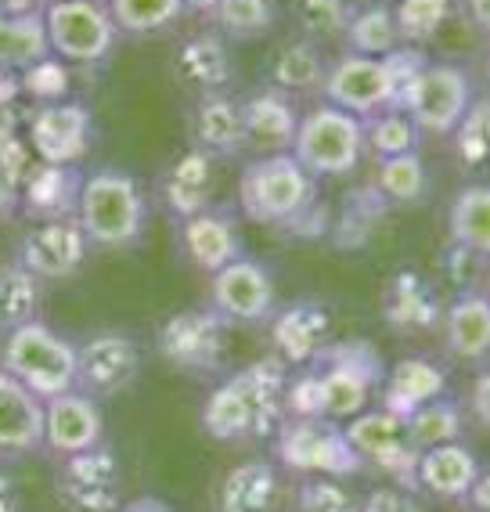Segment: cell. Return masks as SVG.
Instances as JSON below:
<instances>
[{
  "mask_svg": "<svg viewBox=\"0 0 490 512\" xmlns=\"http://www.w3.org/2000/svg\"><path fill=\"white\" fill-rule=\"evenodd\" d=\"M55 498L69 512H119L123 509V466L112 448H91L62 458L55 473Z\"/></svg>",
  "mask_w": 490,
  "mask_h": 512,
  "instance_id": "11",
  "label": "cell"
},
{
  "mask_svg": "<svg viewBox=\"0 0 490 512\" xmlns=\"http://www.w3.org/2000/svg\"><path fill=\"white\" fill-rule=\"evenodd\" d=\"M51 58L44 15H0V73H26L29 65Z\"/></svg>",
  "mask_w": 490,
  "mask_h": 512,
  "instance_id": "33",
  "label": "cell"
},
{
  "mask_svg": "<svg viewBox=\"0 0 490 512\" xmlns=\"http://www.w3.org/2000/svg\"><path fill=\"white\" fill-rule=\"evenodd\" d=\"M321 98L357 119H368L393 105L386 69L379 58L368 55H339L328 65L321 80Z\"/></svg>",
  "mask_w": 490,
  "mask_h": 512,
  "instance_id": "17",
  "label": "cell"
},
{
  "mask_svg": "<svg viewBox=\"0 0 490 512\" xmlns=\"http://www.w3.org/2000/svg\"><path fill=\"white\" fill-rule=\"evenodd\" d=\"M296 505L300 512H354V494L346 491L336 476H303L296 487Z\"/></svg>",
  "mask_w": 490,
  "mask_h": 512,
  "instance_id": "45",
  "label": "cell"
},
{
  "mask_svg": "<svg viewBox=\"0 0 490 512\" xmlns=\"http://www.w3.org/2000/svg\"><path fill=\"white\" fill-rule=\"evenodd\" d=\"M83 174L76 166L33 163L19 181V206L33 220L73 217Z\"/></svg>",
  "mask_w": 490,
  "mask_h": 512,
  "instance_id": "25",
  "label": "cell"
},
{
  "mask_svg": "<svg viewBox=\"0 0 490 512\" xmlns=\"http://www.w3.org/2000/svg\"><path fill=\"white\" fill-rule=\"evenodd\" d=\"M325 69L328 65H325V58H321L318 44H310V40H289V44L278 47L271 55V62H267V87L289 94V98L321 91Z\"/></svg>",
  "mask_w": 490,
  "mask_h": 512,
  "instance_id": "32",
  "label": "cell"
},
{
  "mask_svg": "<svg viewBox=\"0 0 490 512\" xmlns=\"http://www.w3.org/2000/svg\"><path fill=\"white\" fill-rule=\"evenodd\" d=\"M0 512H22V491L8 473H0Z\"/></svg>",
  "mask_w": 490,
  "mask_h": 512,
  "instance_id": "50",
  "label": "cell"
},
{
  "mask_svg": "<svg viewBox=\"0 0 490 512\" xmlns=\"http://www.w3.org/2000/svg\"><path fill=\"white\" fill-rule=\"evenodd\" d=\"M141 375V347L123 332H94L76 347V390L91 397L123 394Z\"/></svg>",
  "mask_w": 490,
  "mask_h": 512,
  "instance_id": "16",
  "label": "cell"
},
{
  "mask_svg": "<svg viewBox=\"0 0 490 512\" xmlns=\"http://www.w3.org/2000/svg\"><path fill=\"white\" fill-rule=\"evenodd\" d=\"M0 372L19 379L40 401H51L65 390H76V343L33 318L19 329L4 332Z\"/></svg>",
  "mask_w": 490,
  "mask_h": 512,
  "instance_id": "4",
  "label": "cell"
},
{
  "mask_svg": "<svg viewBox=\"0 0 490 512\" xmlns=\"http://www.w3.org/2000/svg\"><path fill=\"white\" fill-rule=\"evenodd\" d=\"M408 426V437L418 451L436 448V444H451V440H462L465 430V412L462 404L447 401V397H436V401L418 404L415 412L404 419Z\"/></svg>",
  "mask_w": 490,
  "mask_h": 512,
  "instance_id": "38",
  "label": "cell"
},
{
  "mask_svg": "<svg viewBox=\"0 0 490 512\" xmlns=\"http://www.w3.org/2000/svg\"><path fill=\"white\" fill-rule=\"evenodd\" d=\"M217 159H209L199 148H188L184 156H177L170 163V170L159 181V192H163L166 206L177 220L195 217L209 206L213 199V181H217V170H213Z\"/></svg>",
  "mask_w": 490,
  "mask_h": 512,
  "instance_id": "28",
  "label": "cell"
},
{
  "mask_svg": "<svg viewBox=\"0 0 490 512\" xmlns=\"http://www.w3.org/2000/svg\"><path fill=\"white\" fill-rule=\"evenodd\" d=\"M105 8L116 22V33L127 37H155L188 15L184 0H105Z\"/></svg>",
  "mask_w": 490,
  "mask_h": 512,
  "instance_id": "36",
  "label": "cell"
},
{
  "mask_svg": "<svg viewBox=\"0 0 490 512\" xmlns=\"http://www.w3.org/2000/svg\"><path fill=\"white\" fill-rule=\"evenodd\" d=\"M101 444H105V415L98 408V397L65 390L44 401V448L51 455L69 458Z\"/></svg>",
  "mask_w": 490,
  "mask_h": 512,
  "instance_id": "18",
  "label": "cell"
},
{
  "mask_svg": "<svg viewBox=\"0 0 490 512\" xmlns=\"http://www.w3.org/2000/svg\"><path fill=\"white\" fill-rule=\"evenodd\" d=\"M26 141L40 163L80 166L94 145V116L80 101H40L26 116Z\"/></svg>",
  "mask_w": 490,
  "mask_h": 512,
  "instance_id": "12",
  "label": "cell"
},
{
  "mask_svg": "<svg viewBox=\"0 0 490 512\" xmlns=\"http://www.w3.org/2000/svg\"><path fill=\"white\" fill-rule=\"evenodd\" d=\"M159 354L184 372H217L227 354V321L209 307L173 314L159 329Z\"/></svg>",
  "mask_w": 490,
  "mask_h": 512,
  "instance_id": "15",
  "label": "cell"
},
{
  "mask_svg": "<svg viewBox=\"0 0 490 512\" xmlns=\"http://www.w3.org/2000/svg\"><path fill=\"white\" fill-rule=\"evenodd\" d=\"M292 15L300 22L303 40L318 44V40L343 37L346 15H350V0H296Z\"/></svg>",
  "mask_w": 490,
  "mask_h": 512,
  "instance_id": "43",
  "label": "cell"
},
{
  "mask_svg": "<svg viewBox=\"0 0 490 512\" xmlns=\"http://www.w3.org/2000/svg\"><path fill=\"white\" fill-rule=\"evenodd\" d=\"M238 206L253 224L292 228L318 206V181L292 159V152L256 156L238 177Z\"/></svg>",
  "mask_w": 490,
  "mask_h": 512,
  "instance_id": "3",
  "label": "cell"
},
{
  "mask_svg": "<svg viewBox=\"0 0 490 512\" xmlns=\"http://www.w3.org/2000/svg\"><path fill=\"white\" fill-rule=\"evenodd\" d=\"M44 4H47V0H44Z\"/></svg>",
  "mask_w": 490,
  "mask_h": 512,
  "instance_id": "56",
  "label": "cell"
},
{
  "mask_svg": "<svg viewBox=\"0 0 490 512\" xmlns=\"http://www.w3.org/2000/svg\"><path fill=\"white\" fill-rule=\"evenodd\" d=\"M87 253H91V242L76 217L33 220L15 246V264H22L40 282H62L87 264Z\"/></svg>",
  "mask_w": 490,
  "mask_h": 512,
  "instance_id": "14",
  "label": "cell"
},
{
  "mask_svg": "<svg viewBox=\"0 0 490 512\" xmlns=\"http://www.w3.org/2000/svg\"><path fill=\"white\" fill-rule=\"evenodd\" d=\"M440 318L436 296L418 275H400L386 296V321L397 329H429Z\"/></svg>",
  "mask_w": 490,
  "mask_h": 512,
  "instance_id": "39",
  "label": "cell"
},
{
  "mask_svg": "<svg viewBox=\"0 0 490 512\" xmlns=\"http://www.w3.org/2000/svg\"><path fill=\"white\" fill-rule=\"evenodd\" d=\"M476 98L472 76L462 65L454 62H429L418 80L408 87V94L400 98L397 109L408 112V119L418 127V134H433V138H447L465 109Z\"/></svg>",
  "mask_w": 490,
  "mask_h": 512,
  "instance_id": "9",
  "label": "cell"
},
{
  "mask_svg": "<svg viewBox=\"0 0 490 512\" xmlns=\"http://www.w3.org/2000/svg\"><path fill=\"white\" fill-rule=\"evenodd\" d=\"M379 62H382V69H386V80H390V94H393L390 109H397L400 98H404L411 83L418 80V73H422V69L429 65V58H426V51H422V47L397 44L390 55H382Z\"/></svg>",
  "mask_w": 490,
  "mask_h": 512,
  "instance_id": "46",
  "label": "cell"
},
{
  "mask_svg": "<svg viewBox=\"0 0 490 512\" xmlns=\"http://www.w3.org/2000/svg\"><path fill=\"white\" fill-rule=\"evenodd\" d=\"M343 433L364 466L393 476V480H397L400 487H408V491H418L415 487L418 448L411 444L408 426H404L400 415H390L386 408L375 404V408H364L354 419H346Z\"/></svg>",
  "mask_w": 490,
  "mask_h": 512,
  "instance_id": "10",
  "label": "cell"
},
{
  "mask_svg": "<svg viewBox=\"0 0 490 512\" xmlns=\"http://www.w3.org/2000/svg\"><path fill=\"white\" fill-rule=\"evenodd\" d=\"M289 152L314 181L354 174L364 156V123L350 112L321 101L300 116Z\"/></svg>",
  "mask_w": 490,
  "mask_h": 512,
  "instance_id": "6",
  "label": "cell"
},
{
  "mask_svg": "<svg viewBox=\"0 0 490 512\" xmlns=\"http://www.w3.org/2000/svg\"><path fill=\"white\" fill-rule=\"evenodd\" d=\"M454 4L458 0H397L393 4V19H397L400 44H429L454 15Z\"/></svg>",
  "mask_w": 490,
  "mask_h": 512,
  "instance_id": "42",
  "label": "cell"
},
{
  "mask_svg": "<svg viewBox=\"0 0 490 512\" xmlns=\"http://www.w3.org/2000/svg\"><path fill=\"white\" fill-rule=\"evenodd\" d=\"M191 141L206 152L209 159H235L245 152V134H242V112L231 94H199L195 112H191Z\"/></svg>",
  "mask_w": 490,
  "mask_h": 512,
  "instance_id": "26",
  "label": "cell"
},
{
  "mask_svg": "<svg viewBox=\"0 0 490 512\" xmlns=\"http://www.w3.org/2000/svg\"><path fill=\"white\" fill-rule=\"evenodd\" d=\"M209 311L227 325H256L271 321L278 311V285L260 260L238 256L217 275H209Z\"/></svg>",
  "mask_w": 490,
  "mask_h": 512,
  "instance_id": "13",
  "label": "cell"
},
{
  "mask_svg": "<svg viewBox=\"0 0 490 512\" xmlns=\"http://www.w3.org/2000/svg\"><path fill=\"white\" fill-rule=\"evenodd\" d=\"M447 231L451 246H462L476 256L490 253V188L487 184H465L454 195L451 213H447Z\"/></svg>",
  "mask_w": 490,
  "mask_h": 512,
  "instance_id": "34",
  "label": "cell"
},
{
  "mask_svg": "<svg viewBox=\"0 0 490 512\" xmlns=\"http://www.w3.org/2000/svg\"><path fill=\"white\" fill-rule=\"evenodd\" d=\"M40 15L47 47L65 65L105 62L119 40L105 0H47Z\"/></svg>",
  "mask_w": 490,
  "mask_h": 512,
  "instance_id": "8",
  "label": "cell"
},
{
  "mask_svg": "<svg viewBox=\"0 0 490 512\" xmlns=\"http://www.w3.org/2000/svg\"><path fill=\"white\" fill-rule=\"evenodd\" d=\"M447 390V372L429 357H404L379 383V408L408 419L418 404L436 401Z\"/></svg>",
  "mask_w": 490,
  "mask_h": 512,
  "instance_id": "24",
  "label": "cell"
},
{
  "mask_svg": "<svg viewBox=\"0 0 490 512\" xmlns=\"http://www.w3.org/2000/svg\"><path fill=\"white\" fill-rule=\"evenodd\" d=\"M213 8H217V0H184V11L191 15H209Z\"/></svg>",
  "mask_w": 490,
  "mask_h": 512,
  "instance_id": "54",
  "label": "cell"
},
{
  "mask_svg": "<svg viewBox=\"0 0 490 512\" xmlns=\"http://www.w3.org/2000/svg\"><path fill=\"white\" fill-rule=\"evenodd\" d=\"M462 15L472 22V29H480V33H487V22H490V0H462Z\"/></svg>",
  "mask_w": 490,
  "mask_h": 512,
  "instance_id": "51",
  "label": "cell"
},
{
  "mask_svg": "<svg viewBox=\"0 0 490 512\" xmlns=\"http://www.w3.org/2000/svg\"><path fill=\"white\" fill-rule=\"evenodd\" d=\"M15 206H19V184L8 181V177L0 174V217H4V213H11Z\"/></svg>",
  "mask_w": 490,
  "mask_h": 512,
  "instance_id": "52",
  "label": "cell"
},
{
  "mask_svg": "<svg viewBox=\"0 0 490 512\" xmlns=\"http://www.w3.org/2000/svg\"><path fill=\"white\" fill-rule=\"evenodd\" d=\"M238 112H242L245 148H253L260 156L289 152L292 138H296V127H300V116H303L296 98L274 91V87H264V91H256L245 101H238Z\"/></svg>",
  "mask_w": 490,
  "mask_h": 512,
  "instance_id": "19",
  "label": "cell"
},
{
  "mask_svg": "<svg viewBox=\"0 0 490 512\" xmlns=\"http://www.w3.org/2000/svg\"><path fill=\"white\" fill-rule=\"evenodd\" d=\"M454 138V156L462 159L469 170H480L487 163V98H472L465 116L458 119V127L451 130Z\"/></svg>",
  "mask_w": 490,
  "mask_h": 512,
  "instance_id": "44",
  "label": "cell"
},
{
  "mask_svg": "<svg viewBox=\"0 0 490 512\" xmlns=\"http://www.w3.org/2000/svg\"><path fill=\"white\" fill-rule=\"evenodd\" d=\"M274 455L300 476H336L346 480L364 469L357 451L343 433V422L332 419H285L274 433Z\"/></svg>",
  "mask_w": 490,
  "mask_h": 512,
  "instance_id": "7",
  "label": "cell"
},
{
  "mask_svg": "<svg viewBox=\"0 0 490 512\" xmlns=\"http://www.w3.org/2000/svg\"><path fill=\"white\" fill-rule=\"evenodd\" d=\"M119 512H166V509L155 502H145V505H130V509H119Z\"/></svg>",
  "mask_w": 490,
  "mask_h": 512,
  "instance_id": "55",
  "label": "cell"
},
{
  "mask_svg": "<svg viewBox=\"0 0 490 512\" xmlns=\"http://www.w3.org/2000/svg\"><path fill=\"white\" fill-rule=\"evenodd\" d=\"M22 91L33 94L40 101H62L65 91H69V73H65V62H58L55 55L44 58V62L29 65L22 73Z\"/></svg>",
  "mask_w": 490,
  "mask_h": 512,
  "instance_id": "47",
  "label": "cell"
},
{
  "mask_svg": "<svg viewBox=\"0 0 490 512\" xmlns=\"http://www.w3.org/2000/svg\"><path fill=\"white\" fill-rule=\"evenodd\" d=\"M483 466L476 451L462 440L451 444H436V448L418 451L415 462V487H422L426 494L440 498V502H462L469 487L480 480Z\"/></svg>",
  "mask_w": 490,
  "mask_h": 512,
  "instance_id": "21",
  "label": "cell"
},
{
  "mask_svg": "<svg viewBox=\"0 0 490 512\" xmlns=\"http://www.w3.org/2000/svg\"><path fill=\"white\" fill-rule=\"evenodd\" d=\"M177 76L199 94H220L235 80V58L220 33H195L177 51Z\"/></svg>",
  "mask_w": 490,
  "mask_h": 512,
  "instance_id": "29",
  "label": "cell"
},
{
  "mask_svg": "<svg viewBox=\"0 0 490 512\" xmlns=\"http://www.w3.org/2000/svg\"><path fill=\"white\" fill-rule=\"evenodd\" d=\"M487 390H490V379H487V372H480V375H476V386H472V415H476V422H480V426H487V419H490Z\"/></svg>",
  "mask_w": 490,
  "mask_h": 512,
  "instance_id": "49",
  "label": "cell"
},
{
  "mask_svg": "<svg viewBox=\"0 0 490 512\" xmlns=\"http://www.w3.org/2000/svg\"><path fill=\"white\" fill-rule=\"evenodd\" d=\"M364 123V152H372L375 159L404 156V152H418L422 134L408 119V112L400 109H382L375 116L361 119Z\"/></svg>",
  "mask_w": 490,
  "mask_h": 512,
  "instance_id": "41",
  "label": "cell"
},
{
  "mask_svg": "<svg viewBox=\"0 0 490 512\" xmlns=\"http://www.w3.org/2000/svg\"><path fill=\"white\" fill-rule=\"evenodd\" d=\"M181 249L188 260L206 275H217L220 267L242 256V235H238L235 217L227 210H213L206 206L195 217L181 220Z\"/></svg>",
  "mask_w": 490,
  "mask_h": 512,
  "instance_id": "22",
  "label": "cell"
},
{
  "mask_svg": "<svg viewBox=\"0 0 490 512\" xmlns=\"http://www.w3.org/2000/svg\"><path fill=\"white\" fill-rule=\"evenodd\" d=\"M73 217L91 249H130L145 235L148 202L137 177L116 170V166H105V170L83 174Z\"/></svg>",
  "mask_w": 490,
  "mask_h": 512,
  "instance_id": "2",
  "label": "cell"
},
{
  "mask_svg": "<svg viewBox=\"0 0 490 512\" xmlns=\"http://www.w3.org/2000/svg\"><path fill=\"white\" fill-rule=\"evenodd\" d=\"M375 192L386 202H418L429 192V170L418 152H404V156L379 159L375 166Z\"/></svg>",
  "mask_w": 490,
  "mask_h": 512,
  "instance_id": "40",
  "label": "cell"
},
{
  "mask_svg": "<svg viewBox=\"0 0 490 512\" xmlns=\"http://www.w3.org/2000/svg\"><path fill=\"white\" fill-rule=\"evenodd\" d=\"M282 476L264 458L238 462L220 484V512H278Z\"/></svg>",
  "mask_w": 490,
  "mask_h": 512,
  "instance_id": "30",
  "label": "cell"
},
{
  "mask_svg": "<svg viewBox=\"0 0 490 512\" xmlns=\"http://www.w3.org/2000/svg\"><path fill=\"white\" fill-rule=\"evenodd\" d=\"M444 347L454 361L483 368L490 354V303L483 289L462 293L444 314Z\"/></svg>",
  "mask_w": 490,
  "mask_h": 512,
  "instance_id": "27",
  "label": "cell"
},
{
  "mask_svg": "<svg viewBox=\"0 0 490 512\" xmlns=\"http://www.w3.org/2000/svg\"><path fill=\"white\" fill-rule=\"evenodd\" d=\"M44 11V0H0V15H33Z\"/></svg>",
  "mask_w": 490,
  "mask_h": 512,
  "instance_id": "53",
  "label": "cell"
},
{
  "mask_svg": "<svg viewBox=\"0 0 490 512\" xmlns=\"http://www.w3.org/2000/svg\"><path fill=\"white\" fill-rule=\"evenodd\" d=\"M209 19L217 22V33L235 44L267 37L278 22V4L274 0H217V8L209 11Z\"/></svg>",
  "mask_w": 490,
  "mask_h": 512,
  "instance_id": "35",
  "label": "cell"
},
{
  "mask_svg": "<svg viewBox=\"0 0 490 512\" xmlns=\"http://www.w3.org/2000/svg\"><path fill=\"white\" fill-rule=\"evenodd\" d=\"M343 40L350 55L382 58L400 44L397 19H393V0H350Z\"/></svg>",
  "mask_w": 490,
  "mask_h": 512,
  "instance_id": "31",
  "label": "cell"
},
{
  "mask_svg": "<svg viewBox=\"0 0 490 512\" xmlns=\"http://www.w3.org/2000/svg\"><path fill=\"white\" fill-rule=\"evenodd\" d=\"M44 285L22 264H0V332H11L40 314Z\"/></svg>",
  "mask_w": 490,
  "mask_h": 512,
  "instance_id": "37",
  "label": "cell"
},
{
  "mask_svg": "<svg viewBox=\"0 0 490 512\" xmlns=\"http://www.w3.org/2000/svg\"><path fill=\"white\" fill-rule=\"evenodd\" d=\"M285 383H289V365L282 357H260L209 394L202 408V430L220 444L271 440L278 426L289 419Z\"/></svg>",
  "mask_w": 490,
  "mask_h": 512,
  "instance_id": "1",
  "label": "cell"
},
{
  "mask_svg": "<svg viewBox=\"0 0 490 512\" xmlns=\"http://www.w3.org/2000/svg\"><path fill=\"white\" fill-rule=\"evenodd\" d=\"M354 512H422V505L415 502V491H408V487H375V491H368L357 502Z\"/></svg>",
  "mask_w": 490,
  "mask_h": 512,
  "instance_id": "48",
  "label": "cell"
},
{
  "mask_svg": "<svg viewBox=\"0 0 490 512\" xmlns=\"http://www.w3.org/2000/svg\"><path fill=\"white\" fill-rule=\"evenodd\" d=\"M310 368L318 375L321 419L332 422H346L361 415L364 408H372V397L379 394V383L386 375L379 354L364 339L325 343V350L310 361Z\"/></svg>",
  "mask_w": 490,
  "mask_h": 512,
  "instance_id": "5",
  "label": "cell"
},
{
  "mask_svg": "<svg viewBox=\"0 0 490 512\" xmlns=\"http://www.w3.org/2000/svg\"><path fill=\"white\" fill-rule=\"evenodd\" d=\"M44 448V401L19 379L0 372V455H29Z\"/></svg>",
  "mask_w": 490,
  "mask_h": 512,
  "instance_id": "23",
  "label": "cell"
},
{
  "mask_svg": "<svg viewBox=\"0 0 490 512\" xmlns=\"http://www.w3.org/2000/svg\"><path fill=\"white\" fill-rule=\"evenodd\" d=\"M332 336V318L318 300H296L271 314V339L289 368L310 365Z\"/></svg>",
  "mask_w": 490,
  "mask_h": 512,
  "instance_id": "20",
  "label": "cell"
}]
</instances>
